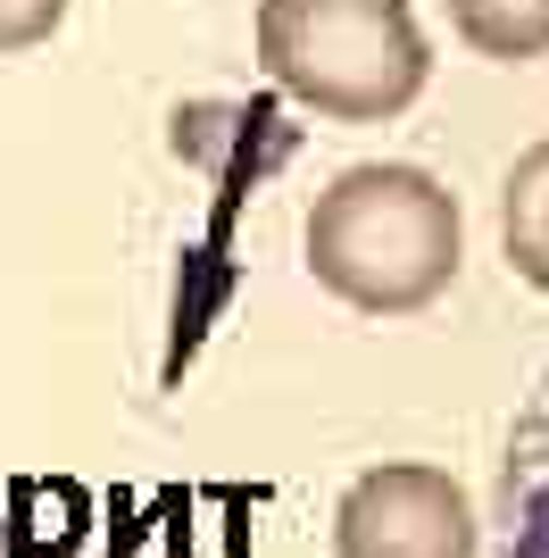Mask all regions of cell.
Masks as SVG:
<instances>
[{
    "instance_id": "1",
    "label": "cell",
    "mask_w": 549,
    "mask_h": 558,
    "mask_svg": "<svg viewBox=\"0 0 549 558\" xmlns=\"http://www.w3.org/2000/svg\"><path fill=\"white\" fill-rule=\"evenodd\" d=\"M308 276L358 317H416L457 283V201L400 159H366L308 209Z\"/></svg>"
},
{
    "instance_id": "2",
    "label": "cell",
    "mask_w": 549,
    "mask_h": 558,
    "mask_svg": "<svg viewBox=\"0 0 549 558\" xmlns=\"http://www.w3.org/2000/svg\"><path fill=\"white\" fill-rule=\"evenodd\" d=\"M258 59L300 109L383 125L425 93V25L408 0H258Z\"/></svg>"
},
{
    "instance_id": "3",
    "label": "cell",
    "mask_w": 549,
    "mask_h": 558,
    "mask_svg": "<svg viewBox=\"0 0 549 558\" xmlns=\"http://www.w3.org/2000/svg\"><path fill=\"white\" fill-rule=\"evenodd\" d=\"M333 558H475V509L450 466H366L333 509Z\"/></svg>"
},
{
    "instance_id": "4",
    "label": "cell",
    "mask_w": 549,
    "mask_h": 558,
    "mask_svg": "<svg viewBox=\"0 0 549 558\" xmlns=\"http://www.w3.org/2000/svg\"><path fill=\"white\" fill-rule=\"evenodd\" d=\"M491 517H500V558H549V375L533 409L508 425Z\"/></svg>"
},
{
    "instance_id": "5",
    "label": "cell",
    "mask_w": 549,
    "mask_h": 558,
    "mask_svg": "<svg viewBox=\"0 0 549 558\" xmlns=\"http://www.w3.org/2000/svg\"><path fill=\"white\" fill-rule=\"evenodd\" d=\"M500 251L508 267L549 292V142H533L525 159L508 167V192H500Z\"/></svg>"
},
{
    "instance_id": "6",
    "label": "cell",
    "mask_w": 549,
    "mask_h": 558,
    "mask_svg": "<svg viewBox=\"0 0 549 558\" xmlns=\"http://www.w3.org/2000/svg\"><path fill=\"white\" fill-rule=\"evenodd\" d=\"M457 25V43H475L483 59H541L549 50V0H441Z\"/></svg>"
},
{
    "instance_id": "7",
    "label": "cell",
    "mask_w": 549,
    "mask_h": 558,
    "mask_svg": "<svg viewBox=\"0 0 549 558\" xmlns=\"http://www.w3.org/2000/svg\"><path fill=\"white\" fill-rule=\"evenodd\" d=\"M68 17V0H0V50H34L59 34Z\"/></svg>"
},
{
    "instance_id": "8",
    "label": "cell",
    "mask_w": 549,
    "mask_h": 558,
    "mask_svg": "<svg viewBox=\"0 0 549 558\" xmlns=\"http://www.w3.org/2000/svg\"><path fill=\"white\" fill-rule=\"evenodd\" d=\"M0 558H25V542H17V525H9V509H0Z\"/></svg>"
}]
</instances>
